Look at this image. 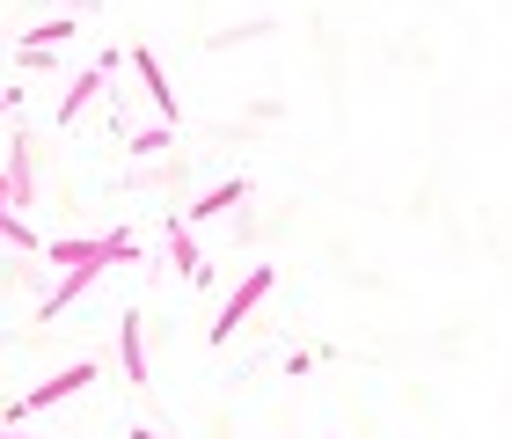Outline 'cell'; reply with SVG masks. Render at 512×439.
I'll return each mask as SVG.
<instances>
[{
  "label": "cell",
  "mask_w": 512,
  "mask_h": 439,
  "mask_svg": "<svg viewBox=\"0 0 512 439\" xmlns=\"http://www.w3.org/2000/svg\"><path fill=\"white\" fill-rule=\"evenodd\" d=\"M110 66H118V52H103V59H96V66H88V74H81V81H74V88L59 96V125H74L81 110H88V96L103 88V74H110Z\"/></svg>",
  "instance_id": "4"
},
{
  "label": "cell",
  "mask_w": 512,
  "mask_h": 439,
  "mask_svg": "<svg viewBox=\"0 0 512 439\" xmlns=\"http://www.w3.org/2000/svg\"><path fill=\"white\" fill-rule=\"evenodd\" d=\"M249 198V183L235 176V183H220V191H205L198 205H191V213H183V227H198V220H213V213H227V205H242Z\"/></svg>",
  "instance_id": "7"
},
{
  "label": "cell",
  "mask_w": 512,
  "mask_h": 439,
  "mask_svg": "<svg viewBox=\"0 0 512 439\" xmlns=\"http://www.w3.org/2000/svg\"><path fill=\"white\" fill-rule=\"evenodd\" d=\"M88 381H96V366H88V359H81V366H66V374H52V381H37L30 396L15 403V418H37V410H52V403H66V396H81Z\"/></svg>",
  "instance_id": "3"
},
{
  "label": "cell",
  "mask_w": 512,
  "mask_h": 439,
  "mask_svg": "<svg viewBox=\"0 0 512 439\" xmlns=\"http://www.w3.org/2000/svg\"><path fill=\"white\" fill-rule=\"evenodd\" d=\"M118 352H125V381H132V388H147V344H139V315L118 322Z\"/></svg>",
  "instance_id": "6"
},
{
  "label": "cell",
  "mask_w": 512,
  "mask_h": 439,
  "mask_svg": "<svg viewBox=\"0 0 512 439\" xmlns=\"http://www.w3.org/2000/svg\"><path fill=\"white\" fill-rule=\"evenodd\" d=\"M44 257H52V264H132L139 242H132V235H103V242H44Z\"/></svg>",
  "instance_id": "1"
},
{
  "label": "cell",
  "mask_w": 512,
  "mask_h": 439,
  "mask_svg": "<svg viewBox=\"0 0 512 439\" xmlns=\"http://www.w3.org/2000/svg\"><path fill=\"white\" fill-rule=\"evenodd\" d=\"M264 293H271V264H256L249 279H242L235 293H227V308H220V322H213V344H227V337H235L242 322H249V308H256Z\"/></svg>",
  "instance_id": "2"
},
{
  "label": "cell",
  "mask_w": 512,
  "mask_h": 439,
  "mask_svg": "<svg viewBox=\"0 0 512 439\" xmlns=\"http://www.w3.org/2000/svg\"><path fill=\"white\" fill-rule=\"evenodd\" d=\"M0 439H22V432H0Z\"/></svg>",
  "instance_id": "9"
},
{
  "label": "cell",
  "mask_w": 512,
  "mask_h": 439,
  "mask_svg": "<svg viewBox=\"0 0 512 439\" xmlns=\"http://www.w3.org/2000/svg\"><path fill=\"white\" fill-rule=\"evenodd\" d=\"M132 439H161V432H154V425H139V432H132Z\"/></svg>",
  "instance_id": "8"
},
{
  "label": "cell",
  "mask_w": 512,
  "mask_h": 439,
  "mask_svg": "<svg viewBox=\"0 0 512 439\" xmlns=\"http://www.w3.org/2000/svg\"><path fill=\"white\" fill-rule=\"evenodd\" d=\"M132 66H139V81H147L161 125H176V88H169V74H161V59H154V52H132Z\"/></svg>",
  "instance_id": "5"
}]
</instances>
